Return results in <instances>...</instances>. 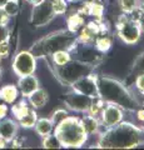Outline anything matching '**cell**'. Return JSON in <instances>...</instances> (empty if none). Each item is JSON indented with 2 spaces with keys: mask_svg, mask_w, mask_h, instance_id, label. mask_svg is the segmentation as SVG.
Returning a JSON list of instances; mask_svg holds the SVG:
<instances>
[{
  "mask_svg": "<svg viewBox=\"0 0 144 150\" xmlns=\"http://www.w3.org/2000/svg\"><path fill=\"white\" fill-rule=\"evenodd\" d=\"M144 144V129L129 121L105 128L99 133L96 148L99 149H133Z\"/></svg>",
  "mask_w": 144,
  "mask_h": 150,
  "instance_id": "1",
  "label": "cell"
},
{
  "mask_svg": "<svg viewBox=\"0 0 144 150\" xmlns=\"http://www.w3.org/2000/svg\"><path fill=\"white\" fill-rule=\"evenodd\" d=\"M98 94L105 103H113L124 111L135 112L140 108V103L135 94L117 79L109 76H98Z\"/></svg>",
  "mask_w": 144,
  "mask_h": 150,
  "instance_id": "2",
  "label": "cell"
},
{
  "mask_svg": "<svg viewBox=\"0 0 144 150\" xmlns=\"http://www.w3.org/2000/svg\"><path fill=\"white\" fill-rule=\"evenodd\" d=\"M77 41H78V34L69 31L68 29H62L49 33L48 35L36 40L29 50L36 59L50 58L54 53L60 50L70 51V49Z\"/></svg>",
  "mask_w": 144,
  "mask_h": 150,
  "instance_id": "3",
  "label": "cell"
},
{
  "mask_svg": "<svg viewBox=\"0 0 144 150\" xmlns=\"http://www.w3.org/2000/svg\"><path fill=\"white\" fill-rule=\"evenodd\" d=\"M53 133L58 137L62 148L72 149L82 148L89 137L83 128L80 118L75 115H68L62 123L55 126Z\"/></svg>",
  "mask_w": 144,
  "mask_h": 150,
  "instance_id": "4",
  "label": "cell"
},
{
  "mask_svg": "<svg viewBox=\"0 0 144 150\" xmlns=\"http://www.w3.org/2000/svg\"><path fill=\"white\" fill-rule=\"evenodd\" d=\"M94 69L95 68H93L88 64H84L75 59H72L70 62H68L67 64L62 65V67H54V74L63 85L70 86L78 79L93 73Z\"/></svg>",
  "mask_w": 144,
  "mask_h": 150,
  "instance_id": "5",
  "label": "cell"
},
{
  "mask_svg": "<svg viewBox=\"0 0 144 150\" xmlns=\"http://www.w3.org/2000/svg\"><path fill=\"white\" fill-rule=\"evenodd\" d=\"M115 29H117V35L124 44L133 45L139 41L142 36V31L138 23L128 15V14L122 13L115 21Z\"/></svg>",
  "mask_w": 144,
  "mask_h": 150,
  "instance_id": "6",
  "label": "cell"
},
{
  "mask_svg": "<svg viewBox=\"0 0 144 150\" xmlns=\"http://www.w3.org/2000/svg\"><path fill=\"white\" fill-rule=\"evenodd\" d=\"M69 53L72 55V59L79 60L93 68L99 67L104 60V54L96 50L93 44H83L80 41H77Z\"/></svg>",
  "mask_w": 144,
  "mask_h": 150,
  "instance_id": "7",
  "label": "cell"
},
{
  "mask_svg": "<svg viewBox=\"0 0 144 150\" xmlns=\"http://www.w3.org/2000/svg\"><path fill=\"white\" fill-rule=\"evenodd\" d=\"M11 68L15 75H18V78L35 74L36 58L30 53V50H21L14 56Z\"/></svg>",
  "mask_w": 144,
  "mask_h": 150,
  "instance_id": "8",
  "label": "cell"
},
{
  "mask_svg": "<svg viewBox=\"0 0 144 150\" xmlns=\"http://www.w3.org/2000/svg\"><path fill=\"white\" fill-rule=\"evenodd\" d=\"M55 16L57 15L54 14L52 1L44 0L38 5L33 6V10L30 14V24L35 28H43L48 25L49 23H52Z\"/></svg>",
  "mask_w": 144,
  "mask_h": 150,
  "instance_id": "9",
  "label": "cell"
},
{
  "mask_svg": "<svg viewBox=\"0 0 144 150\" xmlns=\"http://www.w3.org/2000/svg\"><path fill=\"white\" fill-rule=\"evenodd\" d=\"M92 103V98L87 96L84 94L72 90L65 94V98H64V104H65L68 110H72L74 112H88L89 110Z\"/></svg>",
  "mask_w": 144,
  "mask_h": 150,
  "instance_id": "10",
  "label": "cell"
},
{
  "mask_svg": "<svg viewBox=\"0 0 144 150\" xmlns=\"http://www.w3.org/2000/svg\"><path fill=\"white\" fill-rule=\"evenodd\" d=\"M124 110L117 104L113 103H105V105L99 115V120L103 128H110L119 124L124 120Z\"/></svg>",
  "mask_w": 144,
  "mask_h": 150,
  "instance_id": "11",
  "label": "cell"
},
{
  "mask_svg": "<svg viewBox=\"0 0 144 150\" xmlns=\"http://www.w3.org/2000/svg\"><path fill=\"white\" fill-rule=\"evenodd\" d=\"M70 88L73 90L79 91L82 94H84L87 96L95 98L99 96L98 94V75L94 74V71L85 75L80 79H78L77 81H74Z\"/></svg>",
  "mask_w": 144,
  "mask_h": 150,
  "instance_id": "12",
  "label": "cell"
},
{
  "mask_svg": "<svg viewBox=\"0 0 144 150\" xmlns=\"http://www.w3.org/2000/svg\"><path fill=\"white\" fill-rule=\"evenodd\" d=\"M16 86H18V90H19V94L23 98H25V99L30 94H33L38 88H40L38 78L34 74L25 75V76H19Z\"/></svg>",
  "mask_w": 144,
  "mask_h": 150,
  "instance_id": "13",
  "label": "cell"
},
{
  "mask_svg": "<svg viewBox=\"0 0 144 150\" xmlns=\"http://www.w3.org/2000/svg\"><path fill=\"white\" fill-rule=\"evenodd\" d=\"M19 131V124L16 120L4 118L0 120V138L5 139L8 143L11 142V139L18 135Z\"/></svg>",
  "mask_w": 144,
  "mask_h": 150,
  "instance_id": "14",
  "label": "cell"
},
{
  "mask_svg": "<svg viewBox=\"0 0 144 150\" xmlns=\"http://www.w3.org/2000/svg\"><path fill=\"white\" fill-rule=\"evenodd\" d=\"M82 120V124H83V128L87 131V134L89 135H95V134H99V130L101 128V124H100V120L98 116H94L92 114H88V112H84V115L80 118Z\"/></svg>",
  "mask_w": 144,
  "mask_h": 150,
  "instance_id": "15",
  "label": "cell"
},
{
  "mask_svg": "<svg viewBox=\"0 0 144 150\" xmlns=\"http://www.w3.org/2000/svg\"><path fill=\"white\" fill-rule=\"evenodd\" d=\"M26 99H28L29 105L33 108V109L39 110V109H41V108H44L46 105L49 96H48V93H46L44 89L38 88L33 94H30Z\"/></svg>",
  "mask_w": 144,
  "mask_h": 150,
  "instance_id": "16",
  "label": "cell"
},
{
  "mask_svg": "<svg viewBox=\"0 0 144 150\" xmlns=\"http://www.w3.org/2000/svg\"><path fill=\"white\" fill-rule=\"evenodd\" d=\"M93 45L95 46V49L100 51V53H108L110 50L111 45H113V36H111L110 31H105V33H100V34L96 35L94 43Z\"/></svg>",
  "mask_w": 144,
  "mask_h": 150,
  "instance_id": "17",
  "label": "cell"
},
{
  "mask_svg": "<svg viewBox=\"0 0 144 150\" xmlns=\"http://www.w3.org/2000/svg\"><path fill=\"white\" fill-rule=\"evenodd\" d=\"M19 90L14 84H8L0 88V100L5 104H14L19 98Z\"/></svg>",
  "mask_w": 144,
  "mask_h": 150,
  "instance_id": "18",
  "label": "cell"
},
{
  "mask_svg": "<svg viewBox=\"0 0 144 150\" xmlns=\"http://www.w3.org/2000/svg\"><path fill=\"white\" fill-rule=\"evenodd\" d=\"M84 24H85V16L79 14L78 11L70 14L67 18V25H68L67 29L72 33H75V34H78V31L84 26Z\"/></svg>",
  "mask_w": 144,
  "mask_h": 150,
  "instance_id": "19",
  "label": "cell"
},
{
  "mask_svg": "<svg viewBox=\"0 0 144 150\" xmlns=\"http://www.w3.org/2000/svg\"><path fill=\"white\" fill-rule=\"evenodd\" d=\"M34 129L39 137H46L54 131V125L52 123L50 118H38L36 123L34 125Z\"/></svg>",
  "mask_w": 144,
  "mask_h": 150,
  "instance_id": "20",
  "label": "cell"
},
{
  "mask_svg": "<svg viewBox=\"0 0 144 150\" xmlns=\"http://www.w3.org/2000/svg\"><path fill=\"white\" fill-rule=\"evenodd\" d=\"M36 120H38L36 110L30 106V109L28 110L26 114L24 116H21V118L18 120V124H19V126L23 128V129H31V128H34Z\"/></svg>",
  "mask_w": 144,
  "mask_h": 150,
  "instance_id": "21",
  "label": "cell"
},
{
  "mask_svg": "<svg viewBox=\"0 0 144 150\" xmlns=\"http://www.w3.org/2000/svg\"><path fill=\"white\" fill-rule=\"evenodd\" d=\"M29 109H30V105H29V103H28V100H25V98H24V99L20 100V101L14 103L13 106H11V112H13L15 120L18 121L21 116H24L26 114Z\"/></svg>",
  "mask_w": 144,
  "mask_h": 150,
  "instance_id": "22",
  "label": "cell"
},
{
  "mask_svg": "<svg viewBox=\"0 0 144 150\" xmlns=\"http://www.w3.org/2000/svg\"><path fill=\"white\" fill-rule=\"evenodd\" d=\"M50 58H52V62H53L54 67H62V65L67 64L68 62H70L72 55L68 50H60V51L54 53Z\"/></svg>",
  "mask_w": 144,
  "mask_h": 150,
  "instance_id": "23",
  "label": "cell"
},
{
  "mask_svg": "<svg viewBox=\"0 0 144 150\" xmlns=\"http://www.w3.org/2000/svg\"><path fill=\"white\" fill-rule=\"evenodd\" d=\"M105 105V101L101 99L100 96H95V98H92V103H90V106H89V110H88V114H92L94 116H98L100 115L101 110Z\"/></svg>",
  "mask_w": 144,
  "mask_h": 150,
  "instance_id": "24",
  "label": "cell"
},
{
  "mask_svg": "<svg viewBox=\"0 0 144 150\" xmlns=\"http://www.w3.org/2000/svg\"><path fill=\"white\" fill-rule=\"evenodd\" d=\"M119 6L122 13L129 15L140 6V0H119Z\"/></svg>",
  "mask_w": 144,
  "mask_h": 150,
  "instance_id": "25",
  "label": "cell"
},
{
  "mask_svg": "<svg viewBox=\"0 0 144 150\" xmlns=\"http://www.w3.org/2000/svg\"><path fill=\"white\" fill-rule=\"evenodd\" d=\"M41 145H43L44 149H60L62 148V144H60L58 137L54 133L46 135V137H43Z\"/></svg>",
  "mask_w": 144,
  "mask_h": 150,
  "instance_id": "26",
  "label": "cell"
},
{
  "mask_svg": "<svg viewBox=\"0 0 144 150\" xmlns=\"http://www.w3.org/2000/svg\"><path fill=\"white\" fill-rule=\"evenodd\" d=\"M68 0H52V6L55 15H64L68 10Z\"/></svg>",
  "mask_w": 144,
  "mask_h": 150,
  "instance_id": "27",
  "label": "cell"
},
{
  "mask_svg": "<svg viewBox=\"0 0 144 150\" xmlns=\"http://www.w3.org/2000/svg\"><path fill=\"white\" fill-rule=\"evenodd\" d=\"M3 9L5 10V13L10 18L15 16V15H18V13H19V9H20L19 1H18V0H9L5 5H4Z\"/></svg>",
  "mask_w": 144,
  "mask_h": 150,
  "instance_id": "28",
  "label": "cell"
},
{
  "mask_svg": "<svg viewBox=\"0 0 144 150\" xmlns=\"http://www.w3.org/2000/svg\"><path fill=\"white\" fill-rule=\"evenodd\" d=\"M69 115V111L67 109H58V110H55L52 116H50V120H52V123L54 125V128L57 126L58 124H60L62 121L67 118V116Z\"/></svg>",
  "mask_w": 144,
  "mask_h": 150,
  "instance_id": "29",
  "label": "cell"
},
{
  "mask_svg": "<svg viewBox=\"0 0 144 150\" xmlns=\"http://www.w3.org/2000/svg\"><path fill=\"white\" fill-rule=\"evenodd\" d=\"M132 71L135 74V75H138V74H143V73H144V53H142V54L135 59Z\"/></svg>",
  "mask_w": 144,
  "mask_h": 150,
  "instance_id": "30",
  "label": "cell"
},
{
  "mask_svg": "<svg viewBox=\"0 0 144 150\" xmlns=\"http://www.w3.org/2000/svg\"><path fill=\"white\" fill-rule=\"evenodd\" d=\"M10 39V30L8 25H0V43H9Z\"/></svg>",
  "mask_w": 144,
  "mask_h": 150,
  "instance_id": "31",
  "label": "cell"
},
{
  "mask_svg": "<svg viewBox=\"0 0 144 150\" xmlns=\"http://www.w3.org/2000/svg\"><path fill=\"white\" fill-rule=\"evenodd\" d=\"M135 89L138 90L139 94H144V73L138 74L135 78Z\"/></svg>",
  "mask_w": 144,
  "mask_h": 150,
  "instance_id": "32",
  "label": "cell"
},
{
  "mask_svg": "<svg viewBox=\"0 0 144 150\" xmlns=\"http://www.w3.org/2000/svg\"><path fill=\"white\" fill-rule=\"evenodd\" d=\"M10 54V46L9 43H0V62L6 59Z\"/></svg>",
  "mask_w": 144,
  "mask_h": 150,
  "instance_id": "33",
  "label": "cell"
},
{
  "mask_svg": "<svg viewBox=\"0 0 144 150\" xmlns=\"http://www.w3.org/2000/svg\"><path fill=\"white\" fill-rule=\"evenodd\" d=\"M24 143H25V138L20 137V135H15L9 144H11L13 149H15V148L18 149V148H23V146H24Z\"/></svg>",
  "mask_w": 144,
  "mask_h": 150,
  "instance_id": "34",
  "label": "cell"
},
{
  "mask_svg": "<svg viewBox=\"0 0 144 150\" xmlns=\"http://www.w3.org/2000/svg\"><path fill=\"white\" fill-rule=\"evenodd\" d=\"M9 20H10V16L5 13L3 8H0V25H8Z\"/></svg>",
  "mask_w": 144,
  "mask_h": 150,
  "instance_id": "35",
  "label": "cell"
},
{
  "mask_svg": "<svg viewBox=\"0 0 144 150\" xmlns=\"http://www.w3.org/2000/svg\"><path fill=\"white\" fill-rule=\"evenodd\" d=\"M8 105H5V103H0V120L4 119V118H6V115H8Z\"/></svg>",
  "mask_w": 144,
  "mask_h": 150,
  "instance_id": "36",
  "label": "cell"
},
{
  "mask_svg": "<svg viewBox=\"0 0 144 150\" xmlns=\"http://www.w3.org/2000/svg\"><path fill=\"white\" fill-rule=\"evenodd\" d=\"M137 112V118L139 121L144 123V108H139V109L135 111Z\"/></svg>",
  "mask_w": 144,
  "mask_h": 150,
  "instance_id": "37",
  "label": "cell"
},
{
  "mask_svg": "<svg viewBox=\"0 0 144 150\" xmlns=\"http://www.w3.org/2000/svg\"><path fill=\"white\" fill-rule=\"evenodd\" d=\"M25 1L34 6V5H38V4H40L41 1H44V0H25Z\"/></svg>",
  "mask_w": 144,
  "mask_h": 150,
  "instance_id": "38",
  "label": "cell"
},
{
  "mask_svg": "<svg viewBox=\"0 0 144 150\" xmlns=\"http://www.w3.org/2000/svg\"><path fill=\"white\" fill-rule=\"evenodd\" d=\"M8 142L5 139H3V138H0V149H4V148H6L8 146Z\"/></svg>",
  "mask_w": 144,
  "mask_h": 150,
  "instance_id": "39",
  "label": "cell"
},
{
  "mask_svg": "<svg viewBox=\"0 0 144 150\" xmlns=\"http://www.w3.org/2000/svg\"><path fill=\"white\" fill-rule=\"evenodd\" d=\"M9 1V0H0V8H4V5Z\"/></svg>",
  "mask_w": 144,
  "mask_h": 150,
  "instance_id": "40",
  "label": "cell"
},
{
  "mask_svg": "<svg viewBox=\"0 0 144 150\" xmlns=\"http://www.w3.org/2000/svg\"><path fill=\"white\" fill-rule=\"evenodd\" d=\"M69 3H79V1H83V0H68Z\"/></svg>",
  "mask_w": 144,
  "mask_h": 150,
  "instance_id": "41",
  "label": "cell"
},
{
  "mask_svg": "<svg viewBox=\"0 0 144 150\" xmlns=\"http://www.w3.org/2000/svg\"><path fill=\"white\" fill-rule=\"evenodd\" d=\"M140 8L144 10V0H140Z\"/></svg>",
  "mask_w": 144,
  "mask_h": 150,
  "instance_id": "42",
  "label": "cell"
},
{
  "mask_svg": "<svg viewBox=\"0 0 144 150\" xmlns=\"http://www.w3.org/2000/svg\"><path fill=\"white\" fill-rule=\"evenodd\" d=\"M1 73H3V70H1V67H0V78H1Z\"/></svg>",
  "mask_w": 144,
  "mask_h": 150,
  "instance_id": "43",
  "label": "cell"
},
{
  "mask_svg": "<svg viewBox=\"0 0 144 150\" xmlns=\"http://www.w3.org/2000/svg\"><path fill=\"white\" fill-rule=\"evenodd\" d=\"M143 95H144V94H143ZM140 106H143V108H144V101H143V104H142V105H140Z\"/></svg>",
  "mask_w": 144,
  "mask_h": 150,
  "instance_id": "44",
  "label": "cell"
},
{
  "mask_svg": "<svg viewBox=\"0 0 144 150\" xmlns=\"http://www.w3.org/2000/svg\"><path fill=\"white\" fill-rule=\"evenodd\" d=\"M49 1H52V0H49Z\"/></svg>",
  "mask_w": 144,
  "mask_h": 150,
  "instance_id": "45",
  "label": "cell"
},
{
  "mask_svg": "<svg viewBox=\"0 0 144 150\" xmlns=\"http://www.w3.org/2000/svg\"><path fill=\"white\" fill-rule=\"evenodd\" d=\"M99 1H101V0H99Z\"/></svg>",
  "mask_w": 144,
  "mask_h": 150,
  "instance_id": "46",
  "label": "cell"
},
{
  "mask_svg": "<svg viewBox=\"0 0 144 150\" xmlns=\"http://www.w3.org/2000/svg\"><path fill=\"white\" fill-rule=\"evenodd\" d=\"M18 1H19V0H18Z\"/></svg>",
  "mask_w": 144,
  "mask_h": 150,
  "instance_id": "47",
  "label": "cell"
}]
</instances>
